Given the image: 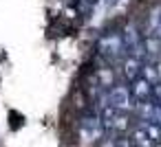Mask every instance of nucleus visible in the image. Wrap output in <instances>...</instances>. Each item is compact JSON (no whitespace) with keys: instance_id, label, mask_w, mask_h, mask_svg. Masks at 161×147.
Returning <instances> with one entry per match:
<instances>
[{"instance_id":"obj_5","label":"nucleus","mask_w":161,"mask_h":147,"mask_svg":"<svg viewBox=\"0 0 161 147\" xmlns=\"http://www.w3.org/2000/svg\"><path fill=\"white\" fill-rule=\"evenodd\" d=\"M130 94H132V99H135L137 103L150 101V97H152V86H150L143 77H137V79L132 81V86H130Z\"/></svg>"},{"instance_id":"obj_7","label":"nucleus","mask_w":161,"mask_h":147,"mask_svg":"<svg viewBox=\"0 0 161 147\" xmlns=\"http://www.w3.org/2000/svg\"><path fill=\"white\" fill-rule=\"evenodd\" d=\"M121 42H124V48H128V51H135V48L141 46L135 27H126V31H124V35H121Z\"/></svg>"},{"instance_id":"obj_4","label":"nucleus","mask_w":161,"mask_h":147,"mask_svg":"<svg viewBox=\"0 0 161 147\" xmlns=\"http://www.w3.org/2000/svg\"><path fill=\"white\" fill-rule=\"evenodd\" d=\"M99 51H102L106 57H117V55H121V51H124L121 35H117V33L104 35V38L99 40Z\"/></svg>"},{"instance_id":"obj_1","label":"nucleus","mask_w":161,"mask_h":147,"mask_svg":"<svg viewBox=\"0 0 161 147\" xmlns=\"http://www.w3.org/2000/svg\"><path fill=\"white\" fill-rule=\"evenodd\" d=\"M130 143L135 147H157L161 143V129L157 125H152V123H141L132 132Z\"/></svg>"},{"instance_id":"obj_2","label":"nucleus","mask_w":161,"mask_h":147,"mask_svg":"<svg viewBox=\"0 0 161 147\" xmlns=\"http://www.w3.org/2000/svg\"><path fill=\"white\" fill-rule=\"evenodd\" d=\"M108 105L115 108L117 112H128V110H135V99L130 94V90L126 86H113L108 97H106Z\"/></svg>"},{"instance_id":"obj_8","label":"nucleus","mask_w":161,"mask_h":147,"mask_svg":"<svg viewBox=\"0 0 161 147\" xmlns=\"http://www.w3.org/2000/svg\"><path fill=\"white\" fill-rule=\"evenodd\" d=\"M143 46V55H148V57H159V53H161V40L159 38H146V42L141 44Z\"/></svg>"},{"instance_id":"obj_9","label":"nucleus","mask_w":161,"mask_h":147,"mask_svg":"<svg viewBox=\"0 0 161 147\" xmlns=\"http://www.w3.org/2000/svg\"><path fill=\"white\" fill-rule=\"evenodd\" d=\"M139 77H143L150 86H157V84L161 81V77H159V73H157V66H152V64H143Z\"/></svg>"},{"instance_id":"obj_11","label":"nucleus","mask_w":161,"mask_h":147,"mask_svg":"<svg viewBox=\"0 0 161 147\" xmlns=\"http://www.w3.org/2000/svg\"><path fill=\"white\" fill-rule=\"evenodd\" d=\"M154 38H159V40H161V22H159V27H157V33H154Z\"/></svg>"},{"instance_id":"obj_10","label":"nucleus","mask_w":161,"mask_h":147,"mask_svg":"<svg viewBox=\"0 0 161 147\" xmlns=\"http://www.w3.org/2000/svg\"><path fill=\"white\" fill-rule=\"evenodd\" d=\"M159 22H161V7H157V9L150 11V22H148V29H146V38H152L157 33Z\"/></svg>"},{"instance_id":"obj_6","label":"nucleus","mask_w":161,"mask_h":147,"mask_svg":"<svg viewBox=\"0 0 161 147\" xmlns=\"http://www.w3.org/2000/svg\"><path fill=\"white\" fill-rule=\"evenodd\" d=\"M141 59H137V57H132V55H128L126 59H124V75L130 79V81H135L139 75H141Z\"/></svg>"},{"instance_id":"obj_3","label":"nucleus","mask_w":161,"mask_h":147,"mask_svg":"<svg viewBox=\"0 0 161 147\" xmlns=\"http://www.w3.org/2000/svg\"><path fill=\"white\" fill-rule=\"evenodd\" d=\"M80 132H82V138L86 143L102 138L104 136V127H102L99 116H84L82 119V125H80Z\"/></svg>"}]
</instances>
